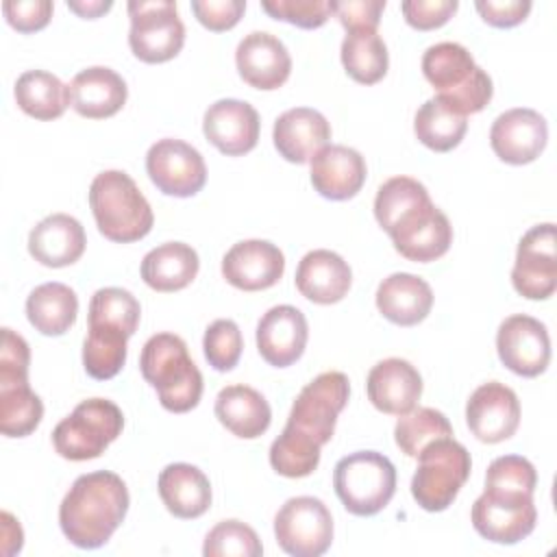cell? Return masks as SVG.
Masks as SVG:
<instances>
[{"label": "cell", "mask_w": 557, "mask_h": 557, "mask_svg": "<svg viewBox=\"0 0 557 557\" xmlns=\"http://www.w3.org/2000/svg\"><path fill=\"white\" fill-rule=\"evenodd\" d=\"M128 500L126 483L115 472L81 474L61 500V531L78 548H98L126 518Z\"/></svg>", "instance_id": "1"}, {"label": "cell", "mask_w": 557, "mask_h": 557, "mask_svg": "<svg viewBox=\"0 0 557 557\" xmlns=\"http://www.w3.org/2000/svg\"><path fill=\"white\" fill-rule=\"evenodd\" d=\"M139 370L150 383L159 403L174 413H185L200 403L202 374L187 352V344L174 333L152 335L139 357Z\"/></svg>", "instance_id": "2"}, {"label": "cell", "mask_w": 557, "mask_h": 557, "mask_svg": "<svg viewBox=\"0 0 557 557\" xmlns=\"http://www.w3.org/2000/svg\"><path fill=\"white\" fill-rule=\"evenodd\" d=\"M422 72L437 98L461 115L479 113L492 100V78L461 44L440 41L429 46L422 54Z\"/></svg>", "instance_id": "3"}, {"label": "cell", "mask_w": 557, "mask_h": 557, "mask_svg": "<svg viewBox=\"0 0 557 557\" xmlns=\"http://www.w3.org/2000/svg\"><path fill=\"white\" fill-rule=\"evenodd\" d=\"M89 207L98 231L117 244L146 237L154 224L146 196L122 170H104L91 181Z\"/></svg>", "instance_id": "4"}, {"label": "cell", "mask_w": 557, "mask_h": 557, "mask_svg": "<svg viewBox=\"0 0 557 557\" xmlns=\"http://www.w3.org/2000/svg\"><path fill=\"white\" fill-rule=\"evenodd\" d=\"M472 470L470 453L453 435L429 442L418 455L411 496L424 511H444L453 505Z\"/></svg>", "instance_id": "5"}, {"label": "cell", "mask_w": 557, "mask_h": 557, "mask_svg": "<svg viewBox=\"0 0 557 557\" xmlns=\"http://www.w3.org/2000/svg\"><path fill=\"white\" fill-rule=\"evenodd\" d=\"M333 487L348 513L374 516L396 492V468L376 450H357L335 463Z\"/></svg>", "instance_id": "6"}, {"label": "cell", "mask_w": 557, "mask_h": 557, "mask_svg": "<svg viewBox=\"0 0 557 557\" xmlns=\"http://www.w3.org/2000/svg\"><path fill=\"white\" fill-rule=\"evenodd\" d=\"M124 426L122 409L107 398H87L52 431L54 450L70 461L96 459L117 440Z\"/></svg>", "instance_id": "7"}, {"label": "cell", "mask_w": 557, "mask_h": 557, "mask_svg": "<svg viewBox=\"0 0 557 557\" xmlns=\"http://www.w3.org/2000/svg\"><path fill=\"white\" fill-rule=\"evenodd\" d=\"M348 394L350 383L344 372L331 370L318 374L296 396L285 431L322 448L333 437L337 416L346 407Z\"/></svg>", "instance_id": "8"}, {"label": "cell", "mask_w": 557, "mask_h": 557, "mask_svg": "<svg viewBox=\"0 0 557 557\" xmlns=\"http://www.w3.org/2000/svg\"><path fill=\"white\" fill-rule=\"evenodd\" d=\"M383 231L394 248L416 263L440 259L453 244V226L446 213L431 202L429 191L396 213Z\"/></svg>", "instance_id": "9"}, {"label": "cell", "mask_w": 557, "mask_h": 557, "mask_svg": "<svg viewBox=\"0 0 557 557\" xmlns=\"http://www.w3.org/2000/svg\"><path fill=\"white\" fill-rule=\"evenodd\" d=\"M128 46L144 63L174 59L185 44V26L172 0H131Z\"/></svg>", "instance_id": "10"}, {"label": "cell", "mask_w": 557, "mask_h": 557, "mask_svg": "<svg viewBox=\"0 0 557 557\" xmlns=\"http://www.w3.org/2000/svg\"><path fill=\"white\" fill-rule=\"evenodd\" d=\"M278 546L292 557H318L333 542V518L329 507L313 496L285 500L274 518Z\"/></svg>", "instance_id": "11"}, {"label": "cell", "mask_w": 557, "mask_h": 557, "mask_svg": "<svg viewBox=\"0 0 557 557\" xmlns=\"http://www.w3.org/2000/svg\"><path fill=\"white\" fill-rule=\"evenodd\" d=\"M470 518L481 537L496 544H518L535 529L537 511L533 494L485 487L474 500Z\"/></svg>", "instance_id": "12"}, {"label": "cell", "mask_w": 557, "mask_h": 557, "mask_svg": "<svg viewBox=\"0 0 557 557\" xmlns=\"http://www.w3.org/2000/svg\"><path fill=\"white\" fill-rule=\"evenodd\" d=\"M513 289L529 300H546L557 287V233L553 222L531 226L516 252Z\"/></svg>", "instance_id": "13"}, {"label": "cell", "mask_w": 557, "mask_h": 557, "mask_svg": "<svg viewBox=\"0 0 557 557\" xmlns=\"http://www.w3.org/2000/svg\"><path fill=\"white\" fill-rule=\"evenodd\" d=\"M146 172L157 189L165 196L189 198L207 183V165L202 154L181 139H159L148 148Z\"/></svg>", "instance_id": "14"}, {"label": "cell", "mask_w": 557, "mask_h": 557, "mask_svg": "<svg viewBox=\"0 0 557 557\" xmlns=\"http://www.w3.org/2000/svg\"><path fill=\"white\" fill-rule=\"evenodd\" d=\"M498 359L518 376H537L550 361V337L546 326L527 315L516 313L500 322L496 333Z\"/></svg>", "instance_id": "15"}, {"label": "cell", "mask_w": 557, "mask_h": 557, "mask_svg": "<svg viewBox=\"0 0 557 557\" xmlns=\"http://www.w3.org/2000/svg\"><path fill=\"white\" fill-rule=\"evenodd\" d=\"M466 422L476 440L485 444L505 442L520 424V400L505 383H483L468 398Z\"/></svg>", "instance_id": "16"}, {"label": "cell", "mask_w": 557, "mask_h": 557, "mask_svg": "<svg viewBox=\"0 0 557 557\" xmlns=\"http://www.w3.org/2000/svg\"><path fill=\"white\" fill-rule=\"evenodd\" d=\"M548 139L544 115L533 109L516 107L500 113L490 128V144L496 157L511 165L535 161Z\"/></svg>", "instance_id": "17"}, {"label": "cell", "mask_w": 557, "mask_h": 557, "mask_svg": "<svg viewBox=\"0 0 557 557\" xmlns=\"http://www.w3.org/2000/svg\"><path fill=\"white\" fill-rule=\"evenodd\" d=\"M259 113L252 104L237 98H222L213 102L202 117L205 137L228 157L250 152L259 141Z\"/></svg>", "instance_id": "18"}, {"label": "cell", "mask_w": 557, "mask_h": 557, "mask_svg": "<svg viewBox=\"0 0 557 557\" xmlns=\"http://www.w3.org/2000/svg\"><path fill=\"white\" fill-rule=\"evenodd\" d=\"M285 257L272 242L244 239L228 248L222 259V276L237 289L259 292L278 283Z\"/></svg>", "instance_id": "19"}, {"label": "cell", "mask_w": 557, "mask_h": 557, "mask_svg": "<svg viewBox=\"0 0 557 557\" xmlns=\"http://www.w3.org/2000/svg\"><path fill=\"white\" fill-rule=\"evenodd\" d=\"M239 76L255 89H278L292 72V57L285 44L265 30L248 33L235 50Z\"/></svg>", "instance_id": "20"}, {"label": "cell", "mask_w": 557, "mask_h": 557, "mask_svg": "<svg viewBox=\"0 0 557 557\" xmlns=\"http://www.w3.org/2000/svg\"><path fill=\"white\" fill-rule=\"evenodd\" d=\"M309 337L307 318L292 305L268 309L257 324L259 355L274 368H287L300 359Z\"/></svg>", "instance_id": "21"}, {"label": "cell", "mask_w": 557, "mask_h": 557, "mask_svg": "<svg viewBox=\"0 0 557 557\" xmlns=\"http://www.w3.org/2000/svg\"><path fill=\"white\" fill-rule=\"evenodd\" d=\"M370 403L392 416H403L416 407L422 396L420 372L400 357H389L372 366L366 381Z\"/></svg>", "instance_id": "22"}, {"label": "cell", "mask_w": 557, "mask_h": 557, "mask_svg": "<svg viewBox=\"0 0 557 557\" xmlns=\"http://www.w3.org/2000/svg\"><path fill=\"white\" fill-rule=\"evenodd\" d=\"M366 176V159L348 146L329 144L311 159V185L329 200H348L357 196Z\"/></svg>", "instance_id": "23"}, {"label": "cell", "mask_w": 557, "mask_h": 557, "mask_svg": "<svg viewBox=\"0 0 557 557\" xmlns=\"http://www.w3.org/2000/svg\"><path fill=\"white\" fill-rule=\"evenodd\" d=\"M274 146L289 163H307L329 146L331 124L326 117L309 107H296L281 113L272 131Z\"/></svg>", "instance_id": "24"}, {"label": "cell", "mask_w": 557, "mask_h": 557, "mask_svg": "<svg viewBox=\"0 0 557 557\" xmlns=\"http://www.w3.org/2000/svg\"><path fill=\"white\" fill-rule=\"evenodd\" d=\"M70 107L89 120L115 115L128 96L124 78L104 65H94L78 72L67 85Z\"/></svg>", "instance_id": "25"}, {"label": "cell", "mask_w": 557, "mask_h": 557, "mask_svg": "<svg viewBox=\"0 0 557 557\" xmlns=\"http://www.w3.org/2000/svg\"><path fill=\"white\" fill-rule=\"evenodd\" d=\"M352 283L350 265L333 250L318 248L307 252L296 268L298 292L318 305L339 302Z\"/></svg>", "instance_id": "26"}, {"label": "cell", "mask_w": 557, "mask_h": 557, "mask_svg": "<svg viewBox=\"0 0 557 557\" xmlns=\"http://www.w3.org/2000/svg\"><path fill=\"white\" fill-rule=\"evenodd\" d=\"M85 228L67 213H52L44 218L28 235V252L48 268H65L85 252Z\"/></svg>", "instance_id": "27"}, {"label": "cell", "mask_w": 557, "mask_h": 557, "mask_svg": "<svg viewBox=\"0 0 557 557\" xmlns=\"http://www.w3.org/2000/svg\"><path fill=\"white\" fill-rule=\"evenodd\" d=\"M376 307L389 322L413 326L422 322L433 307L431 285L409 272H394L376 289Z\"/></svg>", "instance_id": "28"}, {"label": "cell", "mask_w": 557, "mask_h": 557, "mask_svg": "<svg viewBox=\"0 0 557 557\" xmlns=\"http://www.w3.org/2000/svg\"><path fill=\"white\" fill-rule=\"evenodd\" d=\"M159 496L165 509L183 520L202 516L211 507V483L191 463H170L159 474Z\"/></svg>", "instance_id": "29"}, {"label": "cell", "mask_w": 557, "mask_h": 557, "mask_svg": "<svg viewBox=\"0 0 557 557\" xmlns=\"http://www.w3.org/2000/svg\"><path fill=\"white\" fill-rule=\"evenodd\" d=\"M215 416L233 435L255 440L268 431L272 409L257 389L248 385H226L215 398Z\"/></svg>", "instance_id": "30"}, {"label": "cell", "mask_w": 557, "mask_h": 557, "mask_svg": "<svg viewBox=\"0 0 557 557\" xmlns=\"http://www.w3.org/2000/svg\"><path fill=\"white\" fill-rule=\"evenodd\" d=\"M198 252L183 242H165L141 261V278L157 292H178L198 274Z\"/></svg>", "instance_id": "31"}, {"label": "cell", "mask_w": 557, "mask_h": 557, "mask_svg": "<svg viewBox=\"0 0 557 557\" xmlns=\"http://www.w3.org/2000/svg\"><path fill=\"white\" fill-rule=\"evenodd\" d=\"M78 298L63 283H41L26 298V318L41 335H63L76 322Z\"/></svg>", "instance_id": "32"}, {"label": "cell", "mask_w": 557, "mask_h": 557, "mask_svg": "<svg viewBox=\"0 0 557 557\" xmlns=\"http://www.w3.org/2000/svg\"><path fill=\"white\" fill-rule=\"evenodd\" d=\"M17 107L35 120H57L70 104L67 85L44 70H28L15 81Z\"/></svg>", "instance_id": "33"}, {"label": "cell", "mask_w": 557, "mask_h": 557, "mask_svg": "<svg viewBox=\"0 0 557 557\" xmlns=\"http://www.w3.org/2000/svg\"><path fill=\"white\" fill-rule=\"evenodd\" d=\"M342 63L352 81L374 85L387 74V46L376 30H348L342 41Z\"/></svg>", "instance_id": "34"}, {"label": "cell", "mask_w": 557, "mask_h": 557, "mask_svg": "<svg viewBox=\"0 0 557 557\" xmlns=\"http://www.w3.org/2000/svg\"><path fill=\"white\" fill-rule=\"evenodd\" d=\"M468 128L466 115L450 109L437 96L426 100L413 120L416 137L435 152H448L463 139Z\"/></svg>", "instance_id": "35"}, {"label": "cell", "mask_w": 557, "mask_h": 557, "mask_svg": "<svg viewBox=\"0 0 557 557\" xmlns=\"http://www.w3.org/2000/svg\"><path fill=\"white\" fill-rule=\"evenodd\" d=\"M131 335L117 326L89 324L83 344L85 372L96 381L113 379L126 361V339Z\"/></svg>", "instance_id": "36"}, {"label": "cell", "mask_w": 557, "mask_h": 557, "mask_svg": "<svg viewBox=\"0 0 557 557\" xmlns=\"http://www.w3.org/2000/svg\"><path fill=\"white\" fill-rule=\"evenodd\" d=\"M44 418L41 398L26 383H0V431L7 437L30 435Z\"/></svg>", "instance_id": "37"}, {"label": "cell", "mask_w": 557, "mask_h": 557, "mask_svg": "<svg viewBox=\"0 0 557 557\" xmlns=\"http://www.w3.org/2000/svg\"><path fill=\"white\" fill-rule=\"evenodd\" d=\"M453 426L448 418L433 409V407H413L411 411L403 413L394 426V440L396 446L407 455V457H418L420 450L437 440V437H450Z\"/></svg>", "instance_id": "38"}, {"label": "cell", "mask_w": 557, "mask_h": 557, "mask_svg": "<svg viewBox=\"0 0 557 557\" xmlns=\"http://www.w3.org/2000/svg\"><path fill=\"white\" fill-rule=\"evenodd\" d=\"M139 315V300L128 289L102 287L91 296L89 324H109L133 335L137 331Z\"/></svg>", "instance_id": "39"}, {"label": "cell", "mask_w": 557, "mask_h": 557, "mask_svg": "<svg viewBox=\"0 0 557 557\" xmlns=\"http://www.w3.org/2000/svg\"><path fill=\"white\" fill-rule=\"evenodd\" d=\"M318 463H320V446L285 429L270 446V466L287 479L309 476L318 468Z\"/></svg>", "instance_id": "40"}, {"label": "cell", "mask_w": 557, "mask_h": 557, "mask_svg": "<svg viewBox=\"0 0 557 557\" xmlns=\"http://www.w3.org/2000/svg\"><path fill=\"white\" fill-rule=\"evenodd\" d=\"M205 557H259L261 540L252 527L239 520L218 522L205 537Z\"/></svg>", "instance_id": "41"}, {"label": "cell", "mask_w": 557, "mask_h": 557, "mask_svg": "<svg viewBox=\"0 0 557 557\" xmlns=\"http://www.w3.org/2000/svg\"><path fill=\"white\" fill-rule=\"evenodd\" d=\"M205 357L218 372H228L237 366L244 348L242 331L233 320H215L207 326L202 339Z\"/></svg>", "instance_id": "42"}, {"label": "cell", "mask_w": 557, "mask_h": 557, "mask_svg": "<svg viewBox=\"0 0 557 557\" xmlns=\"http://www.w3.org/2000/svg\"><path fill=\"white\" fill-rule=\"evenodd\" d=\"M535 485H537V472L533 463L520 455H503L487 466L485 487L490 490L533 494Z\"/></svg>", "instance_id": "43"}, {"label": "cell", "mask_w": 557, "mask_h": 557, "mask_svg": "<svg viewBox=\"0 0 557 557\" xmlns=\"http://www.w3.org/2000/svg\"><path fill=\"white\" fill-rule=\"evenodd\" d=\"M333 4L335 0H263L261 9L298 28H318L331 17Z\"/></svg>", "instance_id": "44"}, {"label": "cell", "mask_w": 557, "mask_h": 557, "mask_svg": "<svg viewBox=\"0 0 557 557\" xmlns=\"http://www.w3.org/2000/svg\"><path fill=\"white\" fill-rule=\"evenodd\" d=\"M28 363L30 350L26 339L4 326L0 344V383H26Z\"/></svg>", "instance_id": "45"}, {"label": "cell", "mask_w": 557, "mask_h": 557, "mask_svg": "<svg viewBox=\"0 0 557 557\" xmlns=\"http://www.w3.org/2000/svg\"><path fill=\"white\" fill-rule=\"evenodd\" d=\"M457 0H405L400 11L409 26L418 30H433L444 26L457 11Z\"/></svg>", "instance_id": "46"}, {"label": "cell", "mask_w": 557, "mask_h": 557, "mask_svg": "<svg viewBox=\"0 0 557 557\" xmlns=\"http://www.w3.org/2000/svg\"><path fill=\"white\" fill-rule=\"evenodd\" d=\"M7 22L20 33L41 30L52 17L50 0H9L2 4Z\"/></svg>", "instance_id": "47"}, {"label": "cell", "mask_w": 557, "mask_h": 557, "mask_svg": "<svg viewBox=\"0 0 557 557\" xmlns=\"http://www.w3.org/2000/svg\"><path fill=\"white\" fill-rule=\"evenodd\" d=\"M191 11L202 26L220 33V30L233 28L239 22V17L246 11V2L244 0H194Z\"/></svg>", "instance_id": "48"}, {"label": "cell", "mask_w": 557, "mask_h": 557, "mask_svg": "<svg viewBox=\"0 0 557 557\" xmlns=\"http://www.w3.org/2000/svg\"><path fill=\"white\" fill-rule=\"evenodd\" d=\"M385 0H342L333 4V13L346 30L370 28L376 30Z\"/></svg>", "instance_id": "49"}, {"label": "cell", "mask_w": 557, "mask_h": 557, "mask_svg": "<svg viewBox=\"0 0 557 557\" xmlns=\"http://www.w3.org/2000/svg\"><path fill=\"white\" fill-rule=\"evenodd\" d=\"M474 7L490 26L511 28L527 20L531 0H476Z\"/></svg>", "instance_id": "50"}, {"label": "cell", "mask_w": 557, "mask_h": 557, "mask_svg": "<svg viewBox=\"0 0 557 557\" xmlns=\"http://www.w3.org/2000/svg\"><path fill=\"white\" fill-rule=\"evenodd\" d=\"M2 540H4L2 542L4 555L20 553V548H22V529L9 511H2Z\"/></svg>", "instance_id": "51"}, {"label": "cell", "mask_w": 557, "mask_h": 557, "mask_svg": "<svg viewBox=\"0 0 557 557\" xmlns=\"http://www.w3.org/2000/svg\"><path fill=\"white\" fill-rule=\"evenodd\" d=\"M67 7H70L74 13H78L81 17L94 20V17L107 13V11L113 7V2H111V0H89V2H85V0H78V2H76V0H67Z\"/></svg>", "instance_id": "52"}]
</instances>
